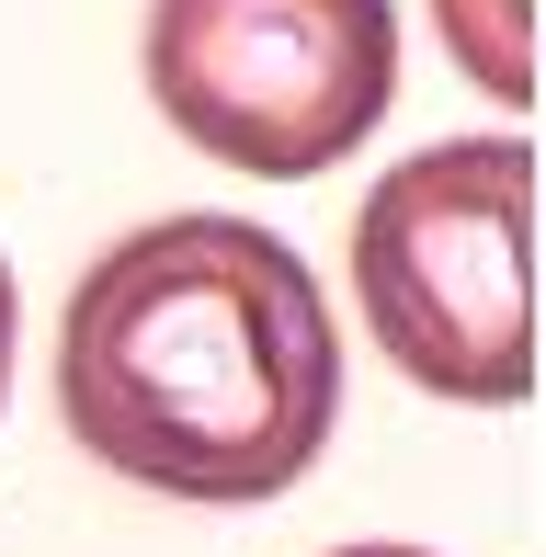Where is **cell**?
<instances>
[{"mask_svg":"<svg viewBox=\"0 0 546 557\" xmlns=\"http://www.w3.org/2000/svg\"><path fill=\"white\" fill-rule=\"evenodd\" d=\"M58 410L137 490H296L342 410V342L319 273L251 216H160L114 239L69 296Z\"/></svg>","mask_w":546,"mask_h":557,"instance_id":"obj_1","label":"cell"},{"mask_svg":"<svg viewBox=\"0 0 546 557\" xmlns=\"http://www.w3.org/2000/svg\"><path fill=\"white\" fill-rule=\"evenodd\" d=\"M353 296L410 387L512 410L535 387V148L444 137L376 171L353 216Z\"/></svg>","mask_w":546,"mask_h":557,"instance_id":"obj_2","label":"cell"},{"mask_svg":"<svg viewBox=\"0 0 546 557\" xmlns=\"http://www.w3.org/2000/svg\"><path fill=\"white\" fill-rule=\"evenodd\" d=\"M399 91L387 0H148V103L228 171L308 183Z\"/></svg>","mask_w":546,"mask_h":557,"instance_id":"obj_3","label":"cell"},{"mask_svg":"<svg viewBox=\"0 0 546 557\" xmlns=\"http://www.w3.org/2000/svg\"><path fill=\"white\" fill-rule=\"evenodd\" d=\"M433 23L489 103H512V114L535 103V0H433Z\"/></svg>","mask_w":546,"mask_h":557,"instance_id":"obj_4","label":"cell"},{"mask_svg":"<svg viewBox=\"0 0 546 557\" xmlns=\"http://www.w3.org/2000/svg\"><path fill=\"white\" fill-rule=\"evenodd\" d=\"M0 387H12V262H0Z\"/></svg>","mask_w":546,"mask_h":557,"instance_id":"obj_5","label":"cell"},{"mask_svg":"<svg viewBox=\"0 0 546 557\" xmlns=\"http://www.w3.org/2000/svg\"><path fill=\"white\" fill-rule=\"evenodd\" d=\"M331 557H421V546H331Z\"/></svg>","mask_w":546,"mask_h":557,"instance_id":"obj_6","label":"cell"}]
</instances>
